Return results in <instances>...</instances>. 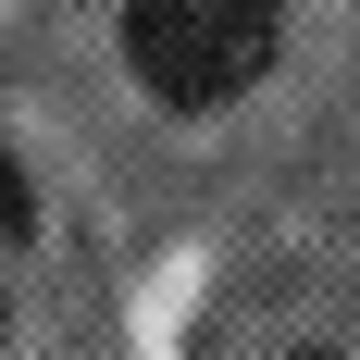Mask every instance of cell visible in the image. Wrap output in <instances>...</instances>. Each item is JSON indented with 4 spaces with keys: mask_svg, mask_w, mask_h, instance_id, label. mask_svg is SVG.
<instances>
[{
    "mask_svg": "<svg viewBox=\"0 0 360 360\" xmlns=\"http://www.w3.org/2000/svg\"><path fill=\"white\" fill-rule=\"evenodd\" d=\"M286 50V0H137L124 13V63L162 112H224L249 100Z\"/></svg>",
    "mask_w": 360,
    "mask_h": 360,
    "instance_id": "1",
    "label": "cell"
},
{
    "mask_svg": "<svg viewBox=\"0 0 360 360\" xmlns=\"http://www.w3.org/2000/svg\"><path fill=\"white\" fill-rule=\"evenodd\" d=\"M25 236V174H13V149H0V249Z\"/></svg>",
    "mask_w": 360,
    "mask_h": 360,
    "instance_id": "2",
    "label": "cell"
}]
</instances>
